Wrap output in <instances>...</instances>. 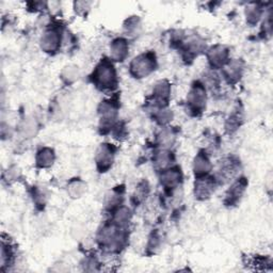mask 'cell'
<instances>
[{"label": "cell", "instance_id": "7", "mask_svg": "<svg viewBox=\"0 0 273 273\" xmlns=\"http://www.w3.org/2000/svg\"><path fill=\"white\" fill-rule=\"evenodd\" d=\"M111 58L115 61H123L128 53V44L123 39L113 41L110 46Z\"/></svg>", "mask_w": 273, "mask_h": 273}, {"label": "cell", "instance_id": "11", "mask_svg": "<svg viewBox=\"0 0 273 273\" xmlns=\"http://www.w3.org/2000/svg\"><path fill=\"white\" fill-rule=\"evenodd\" d=\"M247 183L245 180H238L236 183L230 188V190L226 193V202L227 204H234L237 203L240 200L241 196L243 195V192L245 190Z\"/></svg>", "mask_w": 273, "mask_h": 273}, {"label": "cell", "instance_id": "2", "mask_svg": "<svg viewBox=\"0 0 273 273\" xmlns=\"http://www.w3.org/2000/svg\"><path fill=\"white\" fill-rule=\"evenodd\" d=\"M155 57L152 53L140 54L131 61L130 73L135 78H144L155 70Z\"/></svg>", "mask_w": 273, "mask_h": 273}, {"label": "cell", "instance_id": "13", "mask_svg": "<svg viewBox=\"0 0 273 273\" xmlns=\"http://www.w3.org/2000/svg\"><path fill=\"white\" fill-rule=\"evenodd\" d=\"M53 160H54L53 151L48 149V147H44V149L38 152L37 163L39 167L48 168L53 163Z\"/></svg>", "mask_w": 273, "mask_h": 273}, {"label": "cell", "instance_id": "5", "mask_svg": "<svg viewBox=\"0 0 273 273\" xmlns=\"http://www.w3.org/2000/svg\"><path fill=\"white\" fill-rule=\"evenodd\" d=\"M61 37L59 32L51 29L45 32L41 39V46L42 49L46 52H53L60 47Z\"/></svg>", "mask_w": 273, "mask_h": 273}, {"label": "cell", "instance_id": "12", "mask_svg": "<svg viewBox=\"0 0 273 273\" xmlns=\"http://www.w3.org/2000/svg\"><path fill=\"white\" fill-rule=\"evenodd\" d=\"M170 85L167 81H159L154 89V96L157 104L163 107L167 105L170 98Z\"/></svg>", "mask_w": 273, "mask_h": 273}, {"label": "cell", "instance_id": "1", "mask_svg": "<svg viewBox=\"0 0 273 273\" xmlns=\"http://www.w3.org/2000/svg\"><path fill=\"white\" fill-rule=\"evenodd\" d=\"M95 85L104 90L112 89L117 85V73L112 63L108 60H102L95 68L93 74Z\"/></svg>", "mask_w": 273, "mask_h": 273}, {"label": "cell", "instance_id": "4", "mask_svg": "<svg viewBox=\"0 0 273 273\" xmlns=\"http://www.w3.org/2000/svg\"><path fill=\"white\" fill-rule=\"evenodd\" d=\"M113 156H115V152H113L112 147L109 144H101L99 146L95 159L97 168L100 172H105L106 170L111 167L113 162Z\"/></svg>", "mask_w": 273, "mask_h": 273}, {"label": "cell", "instance_id": "15", "mask_svg": "<svg viewBox=\"0 0 273 273\" xmlns=\"http://www.w3.org/2000/svg\"><path fill=\"white\" fill-rule=\"evenodd\" d=\"M241 74V66L238 62H232L229 64L225 70V76L230 80H237Z\"/></svg>", "mask_w": 273, "mask_h": 273}, {"label": "cell", "instance_id": "3", "mask_svg": "<svg viewBox=\"0 0 273 273\" xmlns=\"http://www.w3.org/2000/svg\"><path fill=\"white\" fill-rule=\"evenodd\" d=\"M187 104L191 111H195L196 113H200L203 111L206 105V92H205V88L202 85L193 86L190 90V92L187 97Z\"/></svg>", "mask_w": 273, "mask_h": 273}, {"label": "cell", "instance_id": "18", "mask_svg": "<svg viewBox=\"0 0 273 273\" xmlns=\"http://www.w3.org/2000/svg\"><path fill=\"white\" fill-rule=\"evenodd\" d=\"M260 10L257 7H253L250 8L247 10V18L248 21L251 22V24H255V22L258 21L259 17H260Z\"/></svg>", "mask_w": 273, "mask_h": 273}, {"label": "cell", "instance_id": "14", "mask_svg": "<svg viewBox=\"0 0 273 273\" xmlns=\"http://www.w3.org/2000/svg\"><path fill=\"white\" fill-rule=\"evenodd\" d=\"M175 141V134L172 130L165 129L158 135V142L163 147H170Z\"/></svg>", "mask_w": 273, "mask_h": 273}, {"label": "cell", "instance_id": "17", "mask_svg": "<svg viewBox=\"0 0 273 273\" xmlns=\"http://www.w3.org/2000/svg\"><path fill=\"white\" fill-rule=\"evenodd\" d=\"M171 161H172V157H171L170 153L168 152L159 153L155 159V163L157 165L159 169H162V171L166 170L170 166Z\"/></svg>", "mask_w": 273, "mask_h": 273}, {"label": "cell", "instance_id": "8", "mask_svg": "<svg viewBox=\"0 0 273 273\" xmlns=\"http://www.w3.org/2000/svg\"><path fill=\"white\" fill-rule=\"evenodd\" d=\"M180 179H181V174L178 169L163 170L160 175L161 184L166 188H175L180 183Z\"/></svg>", "mask_w": 273, "mask_h": 273}, {"label": "cell", "instance_id": "9", "mask_svg": "<svg viewBox=\"0 0 273 273\" xmlns=\"http://www.w3.org/2000/svg\"><path fill=\"white\" fill-rule=\"evenodd\" d=\"M227 58H229V51L223 46H215L208 53V59L212 66H223Z\"/></svg>", "mask_w": 273, "mask_h": 273}, {"label": "cell", "instance_id": "19", "mask_svg": "<svg viewBox=\"0 0 273 273\" xmlns=\"http://www.w3.org/2000/svg\"><path fill=\"white\" fill-rule=\"evenodd\" d=\"M64 78H66L68 81L75 80L76 78H78V71L76 70L75 67H66L65 72L63 73Z\"/></svg>", "mask_w": 273, "mask_h": 273}, {"label": "cell", "instance_id": "6", "mask_svg": "<svg viewBox=\"0 0 273 273\" xmlns=\"http://www.w3.org/2000/svg\"><path fill=\"white\" fill-rule=\"evenodd\" d=\"M196 197L200 200H205L210 197L214 190V180L212 178L200 177L196 183Z\"/></svg>", "mask_w": 273, "mask_h": 273}, {"label": "cell", "instance_id": "16", "mask_svg": "<svg viewBox=\"0 0 273 273\" xmlns=\"http://www.w3.org/2000/svg\"><path fill=\"white\" fill-rule=\"evenodd\" d=\"M86 190V186L81 180H73L71 181L70 186H68V192L73 198H79L80 197L84 191Z\"/></svg>", "mask_w": 273, "mask_h": 273}, {"label": "cell", "instance_id": "10", "mask_svg": "<svg viewBox=\"0 0 273 273\" xmlns=\"http://www.w3.org/2000/svg\"><path fill=\"white\" fill-rule=\"evenodd\" d=\"M211 169V163L209 161L208 157L205 154H199L196 159L195 163H193V170H195V173L198 177H203L205 175H207L209 173V171Z\"/></svg>", "mask_w": 273, "mask_h": 273}]
</instances>
